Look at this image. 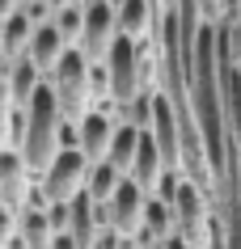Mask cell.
<instances>
[{
	"instance_id": "9c48e42d",
	"label": "cell",
	"mask_w": 241,
	"mask_h": 249,
	"mask_svg": "<svg viewBox=\"0 0 241 249\" xmlns=\"http://www.w3.org/2000/svg\"><path fill=\"white\" fill-rule=\"evenodd\" d=\"M161 173H165V157H161L152 131H144V135H140V148H135V160H131V173H127V178H135V182L152 195L157 182H161Z\"/></svg>"
},
{
	"instance_id": "ffe728a7",
	"label": "cell",
	"mask_w": 241,
	"mask_h": 249,
	"mask_svg": "<svg viewBox=\"0 0 241 249\" xmlns=\"http://www.w3.org/2000/svg\"><path fill=\"white\" fill-rule=\"evenodd\" d=\"M17 4H21V0H0V17H9L17 9Z\"/></svg>"
},
{
	"instance_id": "6da1fadb",
	"label": "cell",
	"mask_w": 241,
	"mask_h": 249,
	"mask_svg": "<svg viewBox=\"0 0 241 249\" xmlns=\"http://www.w3.org/2000/svg\"><path fill=\"white\" fill-rule=\"evenodd\" d=\"M59 123H64L59 102H55L51 85L42 80L38 89H34V97L26 102V140H21V148H17L34 178H42V169H47L51 157L59 152Z\"/></svg>"
},
{
	"instance_id": "7a4b0ae2",
	"label": "cell",
	"mask_w": 241,
	"mask_h": 249,
	"mask_svg": "<svg viewBox=\"0 0 241 249\" xmlns=\"http://www.w3.org/2000/svg\"><path fill=\"white\" fill-rule=\"evenodd\" d=\"M47 85H51L55 102H59V114L68 123H80V118L93 110V89H89V55L80 51L76 42L59 55V64L47 72Z\"/></svg>"
},
{
	"instance_id": "8fae6325",
	"label": "cell",
	"mask_w": 241,
	"mask_h": 249,
	"mask_svg": "<svg viewBox=\"0 0 241 249\" xmlns=\"http://www.w3.org/2000/svg\"><path fill=\"white\" fill-rule=\"evenodd\" d=\"M140 127H131V123H114V135H110V148H106V160L114 165L119 173H131V160H135V148H140Z\"/></svg>"
},
{
	"instance_id": "d6986e66",
	"label": "cell",
	"mask_w": 241,
	"mask_h": 249,
	"mask_svg": "<svg viewBox=\"0 0 241 249\" xmlns=\"http://www.w3.org/2000/svg\"><path fill=\"white\" fill-rule=\"evenodd\" d=\"M47 249H80V241H76L72 232H55V236H51V245H47Z\"/></svg>"
},
{
	"instance_id": "8992f818",
	"label": "cell",
	"mask_w": 241,
	"mask_h": 249,
	"mask_svg": "<svg viewBox=\"0 0 241 249\" xmlns=\"http://www.w3.org/2000/svg\"><path fill=\"white\" fill-rule=\"evenodd\" d=\"M34 182H38V178L30 173V165L21 160V152H17V148H0V203L21 211L26 198H30V190H34Z\"/></svg>"
},
{
	"instance_id": "4fadbf2b",
	"label": "cell",
	"mask_w": 241,
	"mask_h": 249,
	"mask_svg": "<svg viewBox=\"0 0 241 249\" xmlns=\"http://www.w3.org/2000/svg\"><path fill=\"white\" fill-rule=\"evenodd\" d=\"M140 228H144L152 241H165V236H174V203H169V198H161V195H148Z\"/></svg>"
},
{
	"instance_id": "5bb4252c",
	"label": "cell",
	"mask_w": 241,
	"mask_h": 249,
	"mask_svg": "<svg viewBox=\"0 0 241 249\" xmlns=\"http://www.w3.org/2000/svg\"><path fill=\"white\" fill-rule=\"evenodd\" d=\"M17 232L30 241V249H47L55 236L51 220H47V207H21L17 211Z\"/></svg>"
},
{
	"instance_id": "30bf717a",
	"label": "cell",
	"mask_w": 241,
	"mask_h": 249,
	"mask_svg": "<svg viewBox=\"0 0 241 249\" xmlns=\"http://www.w3.org/2000/svg\"><path fill=\"white\" fill-rule=\"evenodd\" d=\"M4 80H9V97H13V106H26L30 97H34V89H38L47 76H42V68L34 64L30 55H21V59L4 72Z\"/></svg>"
},
{
	"instance_id": "7402d4cb",
	"label": "cell",
	"mask_w": 241,
	"mask_h": 249,
	"mask_svg": "<svg viewBox=\"0 0 241 249\" xmlns=\"http://www.w3.org/2000/svg\"><path fill=\"white\" fill-rule=\"evenodd\" d=\"M21 4H26V0H21Z\"/></svg>"
},
{
	"instance_id": "e0dca14e",
	"label": "cell",
	"mask_w": 241,
	"mask_h": 249,
	"mask_svg": "<svg viewBox=\"0 0 241 249\" xmlns=\"http://www.w3.org/2000/svg\"><path fill=\"white\" fill-rule=\"evenodd\" d=\"M21 9L30 13V21H34V26H42V21H51V17H55V9L47 4V0H26Z\"/></svg>"
},
{
	"instance_id": "5b68a950",
	"label": "cell",
	"mask_w": 241,
	"mask_h": 249,
	"mask_svg": "<svg viewBox=\"0 0 241 249\" xmlns=\"http://www.w3.org/2000/svg\"><path fill=\"white\" fill-rule=\"evenodd\" d=\"M144 203H148V190L135 182V178H123L119 190H114V195H110V203H106L110 228L131 241V236L140 232V220H144Z\"/></svg>"
},
{
	"instance_id": "3957f363",
	"label": "cell",
	"mask_w": 241,
	"mask_h": 249,
	"mask_svg": "<svg viewBox=\"0 0 241 249\" xmlns=\"http://www.w3.org/2000/svg\"><path fill=\"white\" fill-rule=\"evenodd\" d=\"M85 173H89V157H85L80 148H64V152H55L51 165L42 169L38 186H42V195L51 198V203H68L72 195L85 190Z\"/></svg>"
},
{
	"instance_id": "2e32d148",
	"label": "cell",
	"mask_w": 241,
	"mask_h": 249,
	"mask_svg": "<svg viewBox=\"0 0 241 249\" xmlns=\"http://www.w3.org/2000/svg\"><path fill=\"white\" fill-rule=\"evenodd\" d=\"M9 118H13V97H9V80L0 76V148L9 144Z\"/></svg>"
},
{
	"instance_id": "52a82bcc",
	"label": "cell",
	"mask_w": 241,
	"mask_h": 249,
	"mask_svg": "<svg viewBox=\"0 0 241 249\" xmlns=\"http://www.w3.org/2000/svg\"><path fill=\"white\" fill-rule=\"evenodd\" d=\"M68 47H72V42H68L64 34H59V26H55V21H42V26H34V34H30L26 55L42 68V76H47V72H51V68L59 64V55H64Z\"/></svg>"
},
{
	"instance_id": "9a60e30c",
	"label": "cell",
	"mask_w": 241,
	"mask_h": 249,
	"mask_svg": "<svg viewBox=\"0 0 241 249\" xmlns=\"http://www.w3.org/2000/svg\"><path fill=\"white\" fill-rule=\"evenodd\" d=\"M51 21L59 26V34H64L68 42H76L80 38V26H85V0H72V4H64V9H55Z\"/></svg>"
},
{
	"instance_id": "44dd1931",
	"label": "cell",
	"mask_w": 241,
	"mask_h": 249,
	"mask_svg": "<svg viewBox=\"0 0 241 249\" xmlns=\"http://www.w3.org/2000/svg\"><path fill=\"white\" fill-rule=\"evenodd\" d=\"M47 4H51V9H64V4H72V0H47Z\"/></svg>"
},
{
	"instance_id": "7c38bea8",
	"label": "cell",
	"mask_w": 241,
	"mask_h": 249,
	"mask_svg": "<svg viewBox=\"0 0 241 249\" xmlns=\"http://www.w3.org/2000/svg\"><path fill=\"white\" fill-rule=\"evenodd\" d=\"M123 178H127V173H119L110 160H93L89 173H85V195L93 198V203H110V195L119 190Z\"/></svg>"
},
{
	"instance_id": "ac0fdd59",
	"label": "cell",
	"mask_w": 241,
	"mask_h": 249,
	"mask_svg": "<svg viewBox=\"0 0 241 249\" xmlns=\"http://www.w3.org/2000/svg\"><path fill=\"white\" fill-rule=\"evenodd\" d=\"M47 220L55 232H68V203H47Z\"/></svg>"
},
{
	"instance_id": "ba28073f",
	"label": "cell",
	"mask_w": 241,
	"mask_h": 249,
	"mask_svg": "<svg viewBox=\"0 0 241 249\" xmlns=\"http://www.w3.org/2000/svg\"><path fill=\"white\" fill-rule=\"evenodd\" d=\"M119 4V34L123 38H144L148 30H157L161 0H114Z\"/></svg>"
},
{
	"instance_id": "277c9868",
	"label": "cell",
	"mask_w": 241,
	"mask_h": 249,
	"mask_svg": "<svg viewBox=\"0 0 241 249\" xmlns=\"http://www.w3.org/2000/svg\"><path fill=\"white\" fill-rule=\"evenodd\" d=\"M114 38H119V4L114 0H85V26H80L76 47L89 55V64L106 59Z\"/></svg>"
}]
</instances>
